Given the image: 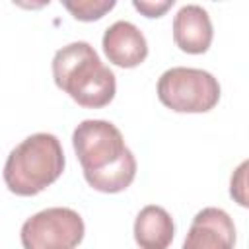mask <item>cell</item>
<instances>
[{"label": "cell", "instance_id": "obj_1", "mask_svg": "<svg viewBox=\"0 0 249 249\" xmlns=\"http://www.w3.org/2000/svg\"><path fill=\"white\" fill-rule=\"evenodd\" d=\"M72 146L86 181L95 191L121 193L134 181L136 160L113 123L101 119L82 121L74 128Z\"/></svg>", "mask_w": 249, "mask_h": 249}, {"label": "cell", "instance_id": "obj_2", "mask_svg": "<svg viewBox=\"0 0 249 249\" xmlns=\"http://www.w3.org/2000/svg\"><path fill=\"white\" fill-rule=\"evenodd\" d=\"M54 84L86 109L109 105L117 91L115 74L101 62L95 49L86 41L70 43L54 53Z\"/></svg>", "mask_w": 249, "mask_h": 249}, {"label": "cell", "instance_id": "obj_3", "mask_svg": "<svg viewBox=\"0 0 249 249\" xmlns=\"http://www.w3.org/2000/svg\"><path fill=\"white\" fill-rule=\"evenodd\" d=\"M64 171L60 140L49 132H35L19 142L4 165L6 187L19 196H33L54 183Z\"/></svg>", "mask_w": 249, "mask_h": 249}, {"label": "cell", "instance_id": "obj_4", "mask_svg": "<svg viewBox=\"0 0 249 249\" xmlns=\"http://www.w3.org/2000/svg\"><path fill=\"white\" fill-rule=\"evenodd\" d=\"M158 97L177 113H206L220 101V84L206 70L175 66L160 76Z\"/></svg>", "mask_w": 249, "mask_h": 249}, {"label": "cell", "instance_id": "obj_5", "mask_svg": "<svg viewBox=\"0 0 249 249\" xmlns=\"http://www.w3.org/2000/svg\"><path fill=\"white\" fill-rule=\"evenodd\" d=\"M19 237L23 249H76L84 239V220L72 208H47L23 222Z\"/></svg>", "mask_w": 249, "mask_h": 249}, {"label": "cell", "instance_id": "obj_6", "mask_svg": "<svg viewBox=\"0 0 249 249\" xmlns=\"http://www.w3.org/2000/svg\"><path fill=\"white\" fill-rule=\"evenodd\" d=\"M235 226L222 208H202L195 218L183 241V249H233Z\"/></svg>", "mask_w": 249, "mask_h": 249}, {"label": "cell", "instance_id": "obj_7", "mask_svg": "<svg viewBox=\"0 0 249 249\" xmlns=\"http://www.w3.org/2000/svg\"><path fill=\"white\" fill-rule=\"evenodd\" d=\"M103 51L109 62L121 68H134L148 56V43L134 23L119 19L105 29Z\"/></svg>", "mask_w": 249, "mask_h": 249}, {"label": "cell", "instance_id": "obj_8", "mask_svg": "<svg viewBox=\"0 0 249 249\" xmlns=\"http://www.w3.org/2000/svg\"><path fill=\"white\" fill-rule=\"evenodd\" d=\"M212 21L202 6L187 4L173 18V41L189 54H202L212 43Z\"/></svg>", "mask_w": 249, "mask_h": 249}, {"label": "cell", "instance_id": "obj_9", "mask_svg": "<svg viewBox=\"0 0 249 249\" xmlns=\"http://www.w3.org/2000/svg\"><path fill=\"white\" fill-rule=\"evenodd\" d=\"M173 218L161 206L148 204L134 220V239L140 249H167L173 241Z\"/></svg>", "mask_w": 249, "mask_h": 249}, {"label": "cell", "instance_id": "obj_10", "mask_svg": "<svg viewBox=\"0 0 249 249\" xmlns=\"http://www.w3.org/2000/svg\"><path fill=\"white\" fill-rule=\"evenodd\" d=\"M64 8L80 21H93L103 18L107 12L115 8V0H78V2H64Z\"/></svg>", "mask_w": 249, "mask_h": 249}, {"label": "cell", "instance_id": "obj_11", "mask_svg": "<svg viewBox=\"0 0 249 249\" xmlns=\"http://www.w3.org/2000/svg\"><path fill=\"white\" fill-rule=\"evenodd\" d=\"M230 196L243 208H249V160L241 161L230 179Z\"/></svg>", "mask_w": 249, "mask_h": 249}, {"label": "cell", "instance_id": "obj_12", "mask_svg": "<svg viewBox=\"0 0 249 249\" xmlns=\"http://www.w3.org/2000/svg\"><path fill=\"white\" fill-rule=\"evenodd\" d=\"M175 4V0H134L132 2V6L140 12V14H144L146 18H160V16H163L171 6Z\"/></svg>", "mask_w": 249, "mask_h": 249}]
</instances>
